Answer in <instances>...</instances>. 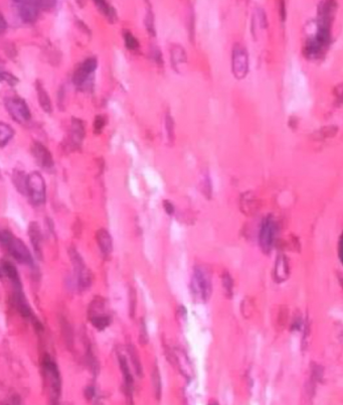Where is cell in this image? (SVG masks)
Wrapping results in <instances>:
<instances>
[{
  "label": "cell",
  "mask_w": 343,
  "mask_h": 405,
  "mask_svg": "<svg viewBox=\"0 0 343 405\" xmlns=\"http://www.w3.org/2000/svg\"><path fill=\"white\" fill-rule=\"evenodd\" d=\"M334 93H335V95H336L337 101H339L340 104H342L343 105V84L336 87Z\"/></svg>",
  "instance_id": "obj_39"
},
{
  "label": "cell",
  "mask_w": 343,
  "mask_h": 405,
  "mask_svg": "<svg viewBox=\"0 0 343 405\" xmlns=\"http://www.w3.org/2000/svg\"><path fill=\"white\" fill-rule=\"evenodd\" d=\"M144 24L146 26V29L150 37H155L156 36V29H155V23H154V14L152 12L151 7H149L145 18H144Z\"/></svg>",
  "instance_id": "obj_28"
},
{
  "label": "cell",
  "mask_w": 343,
  "mask_h": 405,
  "mask_svg": "<svg viewBox=\"0 0 343 405\" xmlns=\"http://www.w3.org/2000/svg\"><path fill=\"white\" fill-rule=\"evenodd\" d=\"M85 131L84 121L77 117H73L70 129V141L72 145L79 147L82 144L85 137Z\"/></svg>",
  "instance_id": "obj_15"
},
{
  "label": "cell",
  "mask_w": 343,
  "mask_h": 405,
  "mask_svg": "<svg viewBox=\"0 0 343 405\" xmlns=\"http://www.w3.org/2000/svg\"><path fill=\"white\" fill-rule=\"evenodd\" d=\"M5 50V53H6V55L9 57V58H14L15 56H16V49L14 48V46L13 45H11V44H8L7 43V45H6V48L4 49Z\"/></svg>",
  "instance_id": "obj_38"
},
{
  "label": "cell",
  "mask_w": 343,
  "mask_h": 405,
  "mask_svg": "<svg viewBox=\"0 0 343 405\" xmlns=\"http://www.w3.org/2000/svg\"><path fill=\"white\" fill-rule=\"evenodd\" d=\"M209 405H219L218 404V402H216V401H211Z\"/></svg>",
  "instance_id": "obj_41"
},
{
  "label": "cell",
  "mask_w": 343,
  "mask_h": 405,
  "mask_svg": "<svg viewBox=\"0 0 343 405\" xmlns=\"http://www.w3.org/2000/svg\"><path fill=\"white\" fill-rule=\"evenodd\" d=\"M96 240L98 242L102 254L105 257L110 256L113 251V239L108 230L104 228L99 229L96 233Z\"/></svg>",
  "instance_id": "obj_16"
},
{
  "label": "cell",
  "mask_w": 343,
  "mask_h": 405,
  "mask_svg": "<svg viewBox=\"0 0 343 405\" xmlns=\"http://www.w3.org/2000/svg\"><path fill=\"white\" fill-rule=\"evenodd\" d=\"M118 362L124 377V388L133 390V377L129 368V364L126 357L121 353H118Z\"/></svg>",
  "instance_id": "obj_21"
},
{
  "label": "cell",
  "mask_w": 343,
  "mask_h": 405,
  "mask_svg": "<svg viewBox=\"0 0 343 405\" xmlns=\"http://www.w3.org/2000/svg\"><path fill=\"white\" fill-rule=\"evenodd\" d=\"M98 68V58L95 57L87 58L81 63L74 71L72 81L79 89L89 88L94 79V73Z\"/></svg>",
  "instance_id": "obj_5"
},
{
  "label": "cell",
  "mask_w": 343,
  "mask_h": 405,
  "mask_svg": "<svg viewBox=\"0 0 343 405\" xmlns=\"http://www.w3.org/2000/svg\"><path fill=\"white\" fill-rule=\"evenodd\" d=\"M6 27H7V23H6L3 15H2V13H0V33L3 34L5 32V29H6Z\"/></svg>",
  "instance_id": "obj_40"
},
{
  "label": "cell",
  "mask_w": 343,
  "mask_h": 405,
  "mask_svg": "<svg viewBox=\"0 0 343 405\" xmlns=\"http://www.w3.org/2000/svg\"><path fill=\"white\" fill-rule=\"evenodd\" d=\"M223 285H224V288L227 291V293L231 294V292H232V281H231V278H230V276L228 273H225L223 275Z\"/></svg>",
  "instance_id": "obj_34"
},
{
  "label": "cell",
  "mask_w": 343,
  "mask_h": 405,
  "mask_svg": "<svg viewBox=\"0 0 343 405\" xmlns=\"http://www.w3.org/2000/svg\"><path fill=\"white\" fill-rule=\"evenodd\" d=\"M275 233H276V224L274 220L269 217L263 223L260 231V245L265 253L271 251L275 239Z\"/></svg>",
  "instance_id": "obj_12"
},
{
  "label": "cell",
  "mask_w": 343,
  "mask_h": 405,
  "mask_svg": "<svg viewBox=\"0 0 343 405\" xmlns=\"http://www.w3.org/2000/svg\"><path fill=\"white\" fill-rule=\"evenodd\" d=\"M151 380H152V387H153V392L156 397V399H160L161 397V377H160V371L155 364L152 368V373H151Z\"/></svg>",
  "instance_id": "obj_23"
},
{
  "label": "cell",
  "mask_w": 343,
  "mask_h": 405,
  "mask_svg": "<svg viewBox=\"0 0 343 405\" xmlns=\"http://www.w3.org/2000/svg\"><path fill=\"white\" fill-rule=\"evenodd\" d=\"M123 38H124V42H125V46H126L127 50L132 51V52L139 50V47H140L139 42L129 29H123Z\"/></svg>",
  "instance_id": "obj_26"
},
{
  "label": "cell",
  "mask_w": 343,
  "mask_h": 405,
  "mask_svg": "<svg viewBox=\"0 0 343 405\" xmlns=\"http://www.w3.org/2000/svg\"><path fill=\"white\" fill-rule=\"evenodd\" d=\"M1 244L8 251V253L19 263L25 265H32L33 259L29 249L26 245L20 240L18 237L14 236L8 230H2L1 235Z\"/></svg>",
  "instance_id": "obj_3"
},
{
  "label": "cell",
  "mask_w": 343,
  "mask_h": 405,
  "mask_svg": "<svg viewBox=\"0 0 343 405\" xmlns=\"http://www.w3.org/2000/svg\"><path fill=\"white\" fill-rule=\"evenodd\" d=\"M13 9L17 14L18 18L25 22L31 23L39 17L40 11L42 10L41 1H30V0H17L13 1Z\"/></svg>",
  "instance_id": "obj_9"
},
{
  "label": "cell",
  "mask_w": 343,
  "mask_h": 405,
  "mask_svg": "<svg viewBox=\"0 0 343 405\" xmlns=\"http://www.w3.org/2000/svg\"><path fill=\"white\" fill-rule=\"evenodd\" d=\"M36 89H37V94H38V99H39V103L42 107V109L46 112V113H52L53 111V105H52V101L51 98L47 92V90L45 89L44 85L42 84V82L40 80L37 81L36 83Z\"/></svg>",
  "instance_id": "obj_20"
},
{
  "label": "cell",
  "mask_w": 343,
  "mask_h": 405,
  "mask_svg": "<svg viewBox=\"0 0 343 405\" xmlns=\"http://www.w3.org/2000/svg\"><path fill=\"white\" fill-rule=\"evenodd\" d=\"M130 310H131V317L134 316V310H135V304H136V295L135 291L132 289L130 291Z\"/></svg>",
  "instance_id": "obj_37"
},
{
  "label": "cell",
  "mask_w": 343,
  "mask_h": 405,
  "mask_svg": "<svg viewBox=\"0 0 343 405\" xmlns=\"http://www.w3.org/2000/svg\"><path fill=\"white\" fill-rule=\"evenodd\" d=\"M43 376L50 405H58L61 393V379L56 362L46 355L43 360Z\"/></svg>",
  "instance_id": "obj_2"
},
{
  "label": "cell",
  "mask_w": 343,
  "mask_h": 405,
  "mask_svg": "<svg viewBox=\"0 0 343 405\" xmlns=\"http://www.w3.org/2000/svg\"><path fill=\"white\" fill-rule=\"evenodd\" d=\"M1 80L6 82L11 87L16 86L19 83V79L9 72H1Z\"/></svg>",
  "instance_id": "obj_32"
},
{
  "label": "cell",
  "mask_w": 343,
  "mask_h": 405,
  "mask_svg": "<svg viewBox=\"0 0 343 405\" xmlns=\"http://www.w3.org/2000/svg\"><path fill=\"white\" fill-rule=\"evenodd\" d=\"M127 350H128V354H129V357L131 359V362H132V365L134 367V370H135L136 374L139 377H142V374H143L142 365H141V361L139 359V355H138L136 349L133 345L130 344V345L127 346Z\"/></svg>",
  "instance_id": "obj_25"
},
{
  "label": "cell",
  "mask_w": 343,
  "mask_h": 405,
  "mask_svg": "<svg viewBox=\"0 0 343 405\" xmlns=\"http://www.w3.org/2000/svg\"><path fill=\"white\" fill-rule=\"evenodd\" d=\"M106 123H107L106 116H96L95 120H94V124H93V128H94L95 134H100L102 132V130L104 129V127L106 126Z\"/></svg>",
  "instance_id": "obj_29"
},
{
  "label": "cell",
  "mask_w": 343,
  "mask_h": 405,
  "mask_svg": "<svg viewBox=\"0 0 343 405\" xmlns=\"http://www.w3.org/2000/svg\"><path fill=\"white\" fill-rule=\"evenodd\" d=\"M165 128H166V133H167V139L169 144H173L175 140V123L172 118L170 112H167L165 117Z\"/></svg>",
  "instance_id": "obj_27"
},
{
  "label": "cell",
  "mask_w": 343,
  "mask_h": 405,
  "mask_svg": "<svg viewBox=\"0 0 343 405\" xmlns=\"http://www.w3.org/2000/svg\"><path fill=\"white\" fill-rule=\"evenodd\" d=\"M11 180L15 190L22 196H27L28 175L20 169H14L11 174Z\"/></svg>",
  "instance_id": "obj_18"
},
{
  "label": "cell",
  "mask_w": 343,
  "mask_h": 405,
  "mask_svg": "<svg viewBox=\"0 0 343 405\" xmlns=\"http://www.w3.org/2000/svg\"><path fill=\"white\" fill-rule=\"evenodd\" d=\"M88 320L99 331L107 329L112 323L107 300L102 296H96L88 307Z\"/></svg>",
  "instance_id": "obj_4"
},
{
  "label": "cell",
  "mask_w": 343,
  "mask_h": 405,
  "mask_svg": "<svg viewBox=\"0 0 343 405\" xmlns=\"http://www.w3.org/2000/svg\"><path fill=\"white\" fill-rule=\"evenodd\" d=\"M13 136H14V129L10 125H8L4 122H1L0 123V146L4 147L11 140V138Z\"/></svg>",
  "instance_id": "obj_24"
},
{
  "label": "cell",
  "mask_w": 343,
  "mask_h": 405,
  "mask_svg": "<svg viewBox=\"0 0 343 405\" xmlns=\"http://www.w3.org/2000/svg\"><path fill=\"white\" fill-rule=\"evenodd\" d=\"M163 208H164L166 214H168V215H170V216L173 215L174 212H175L174 205L172 204L170 201H168V200H164V201H163Z\"/></svg>",
  "instance_id": "obj_36"
},
{
  "label": "cell",
  "mask_w": 343,
  "mask_h": 405,
  "mask_svg": "<svg viewBox=\"0 0 343 405\" xmlns=\"http://www.w3.org/2000/svg\"><path fill=\"white\" fill-rule=\"evenodd\" d=\"M28 237L33 251L40 259H43V235L38 222H30L28 225Z\"/></svg>",
  "instance_id": "obj_14"
},
{
  "label": "cell",
  "mask_w": 343,
  "mask_h": 405,
  "mask_svg": "<svg viewBox=\"0 0 343 405\" xmlns=\"http://www.w3.org/2000/svg\"><path fill=\"white\" fill-rule=\"evenodd\" d=\"M231 70L233 76L238 80L244 79L249 72V56L247 49L238 43L232 48Z\"/></svg>",
  "instance_id": "obj_10"
},
{
  "label": "cell",
  "mask_w": 343,
  "mask_h": 405,
  "mask_svg": "<svg viewBox=\"0 0 343 405\" xmlns=\"http://www.w3.org/2000/svg\"><path fill=\"white\" fill-rule=\"evenodd\" d=\"M200 190L202 191L203 195L207 198H211L212 196V183H211V178L209 176V174H204V176L201 179L200 182Z\"/></svg>",
  "instance_id": "obj_30"
},
{
  "label": "cell",
  "mask_w": 343,
  "mask_h": 405,
  "mask_svg": "<svg viewBox=\"0 0 343 405\" xmlns=\"http://www.w3.org/2000/svg\"><path fill=\"white\" fill-rule=\"evenodd\" d=\"M46 180L39 172H31L28 174L27 197L35 207H41L46 202Z\"/></svg>",
  "instance_id": "obj_7"
},
{
  "label": "cell",
  "mask_w": 343,
  "mask_h": 405,
  "mask_svg": "<svg viewBox=\"0 0 343 405\" xmlns=\"http://www.w3.org/2000/svg\"><path fill=\"white\" fill-rule=\"evenodd\" d=\"M145 322L143 320H141V327H140V337H139V341L141 345H146L148 342V335H147V331H146V327H145Z\"/></svg>",
  "instance_id": "obj_33"
},
{
  "label": "cell",
  "mask_w": 343,
  "mask_h": 405,
  "mask_svg": "<svg viewBox=\"0 0 343 405\" xmlns=\"http://www.w3.org/2000/svg\"><path fill=\"white\" fill-rule=\"evenodd\" d=\"M168 358L172 364L177 365V368L185 377H190L192 375L191 363L184 351H182V349H174Z\"/></svg>",
  "instance_id": "obj_13"
},
{
  "label": "cell",
  "mask_w": 343,
  "mask_h": 405,
  "mask_svg": "<svg viewBox=\"0 0 343 405\" xmlns=\"http://www.w3.org/2000/svg\"><path fill=\"white\" fill-rule=\"evenodd\" d=\"M1 270H2V273L9 279V282L13 286L14 290H21V283H20L19 274H18L15 266L11 262L3 260L1 262Z\"/></svg>",
  "instance_id": "obj_19"
},
{
  "label": "cell",
  "mask_w": 343,
  "mask_h": 405,
  "mask_svg": "<svg viewBox=\"0 0 343 405\" xmlns=\"http://www.w3.org/2000/svg\"><path fill=\"white\" fill-rule=\"evenodd\" d=\"M278 262H277V265H278V268L276 269L277 271H278V277H284L285 278V275H286V263L284 262L285 260H280V259H278L277 260Z\"/></svg>",
  "instance_id": "obj_35"
},
{
  "label": "cell",
  "mask_w": 343,
  "mask_h": 405,
  "mask_svg": "<svg viewBox=\"0 0 343 405\" xmlns=\"http://www.w3.org/2000/svg\"><path fill=\"white\" fill-rule=\"evenodd\" d=\"M68 255L74 267L79 289L82 290H87L91 287L93 282V274L91 270L88 268L82 255H80L79 251L76 248L72 247L68 251Z\"/></svg>",
  "instance_id": "obj_6"
},
{
  "label": "cell",
  "mask_w": 343,
  "mask_h": 405,
  "mask_svg": "<svg viewBox=\"0 0 343 405\" xmlns=\"http://www.w3.org/2000/svg\"><path fill=\"white\" fill-rule=\"evenodd\" d=\"M31 154L32 158L35 159L36 163L38 164L39 167H41L43 170L52 172L55 168V162L53 159V155L51 151L42 143L39 141H33L30 146Z\"/></svg>",
  "instance_id": "obj_11"
},
{
  "label": "cell",
  "mask_w": 343,
  "mask_h": 405,
  "mask_svg": "<svg viewBox=\"0 0 343 405\" xmlns=\"http://www.w3.org/2000/svg\"><path fill=\"white\" fill-rule=\"evenodd\" d=\"M150 55H151V58L154 59V61H155L158 66H160V67L163 66L162 53H161L160 49H159L157 46L151 45V48H150Z\"/></svg>",
  "instance_id": "obj_31"
},
{
  "label": "cell",
  "mask_w": 343,
  "mask_h": 405,
  "mask_svg": "<svg viewBox=\"0 0 343 405\" xmlns=\"http://www.w3.org/2000/svg\"><path fill=\"white\" fill-rule=\"evenodd\" d=\"M190 292L196 302H207L213 292V282L210 269L203 264L193 267L190 279Z\"/></svg>",
  "instance_id": "obj_1"
},
{
  "label": "cell",
  "mask_w": 343,
  "mask_h": 405,
  "mask_svg": "<svg viewBox=\"0 0 343 405\" xmlns=\"http://www.w3.org/2000/svg\"><path fill=\"white\" fill-rule=\"evenodd\" d=\"M170 59H172V68L177 73H180L182 66L187 63L186 51L180 45L172 44L170 47Z\"/></svg>",
  "instance_id": "obj_17"
},
{
  "label": "cell",
  "mask_w": 343,
  "mask_h": 405,
  "mask_svg": "<svg viewBox=\"0 0 343 405\" xmlns=\"http://www.w3.org/2000/svg\"><path fill=\"white\" fill-rule=\"evenodd\" d=\"M4 105L11 117L20 124H25L31 119V112L27 103L17 95H10L4 99Z\"/></svg>",
  "instance_id": "obj_8"
},
{
  "label": "cell",
  "mask_w": 343,
  "mask_h": 405,
  "mask_svg": "<svg viewBox=\"0 0 343 405\" xmlns=\"http://www.w3.org/2000/svg\"><path fill=\"white\" fill-rule=\"evenodd\" d=\"M96 7L100 10V12L102 14H104L108 21L111 23H115L118 19V15H117V11L112 5H110L107 1H102V0H98V1H94Z\"/></svg>",
  "instance_id": "obj_22"
}]
</instances>
